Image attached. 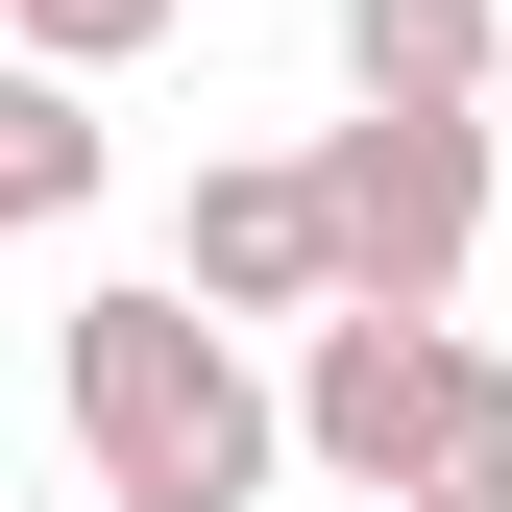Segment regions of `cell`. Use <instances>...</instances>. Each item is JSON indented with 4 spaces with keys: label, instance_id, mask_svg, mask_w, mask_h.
<instances>
[{
    "label": "cell",
    "instance_id": "5",
    "mask_svg": "<svg viewBox=\"0 0 512 512\" xmlns=\"http://www.w3.org/2000/svg\"><path fill=\"white\" fill-rule=\"evenodd\" d=\"M512 74V0H342V98L366 122H488Z\"/></svg>",
    "mask_w": 512,
    "mask_h": 512
},
{
    "label": "cell",
    "instance_id": "2",
    "mask_svg": "<svg viewBox=\"0 0 512 512\" xmlns=\"http://www.w3.org/2000/svg\"><path fill=\"white\" fill-rule=\"evenodd\" d=\"M293 464H342L366 512H512V366L439 342V317H317Z\"/></svg>",
    "mask_w": 512,
    "mask_h": 512
},
{
    "label": "cell",
    "instance_id": "3",
    "mask_svg": "<svg viewBox=\"0 0 512 512\" xmlns=\"http://www.w3.org/2000/svg\"><path fill=\"white\" fill-rule=\"evenodd\" d=\"M317 244H342V317H439L488 244V122H342L317 147Z\"/></svg>",
    "mask_w": 512,
    "mask_h": 512
},
{
    "label": "cell",
    "instance_id": "7",
    "mask_svg": "<svg viewBox=\"0 0 512 512\" xmlns=\"http://www.w3.org/2000/svg\"><path fill=\"white\" fill-rule=\"evenodd\" d=\"M0 25H25V74H122V49H147L171 0H0Z\"/></svg>",
    "mask_w": 512,
    "mask_h": 512
},
{
    "label": "cell",
    "instance_id": "6",
    "mask_svg": "<svg viewBox=\"0 0 512 512\" xmlns=\"http://www.w3.org/2000/svg\"><path fill=\"white\" fill-rule=\"evenodd\" d=\"M98 196V122H74V74H25V49H0V244H49Z\"/></svg>",
    "mask_w": 512,
    "mask_h": 512
},
{
    "label": "cell",
    "instance_id": "4",
    "mask_svg": "<svg viewBox=\"0 0 512 512\" xmlns=\"http://www.w3.org/2000/svg\"><path fill=\"white\" fill-rule=\"evenodd\" d=\"M171 293L220 317H342V244H317V147H244V171H196V244H171Z\"/></svg>",
    "mask_w": 512,
    "mask_h": 512
},
{
    "label": "cell",
    "instance_id": "1",
    "mask_svg": "<svg viewBox=\"0 0 512 512\" xmlns=\"http://www.w3.org/2000/svg\"><path fill=\"white\" fill-rule=\"evenodd\" d=\"M74 464H98V512H244L293 464V391L171 269H122V293H74Z\"/></svg>",
    "mask_w": 512,
    "mask_h": 512
}]
</instances>
